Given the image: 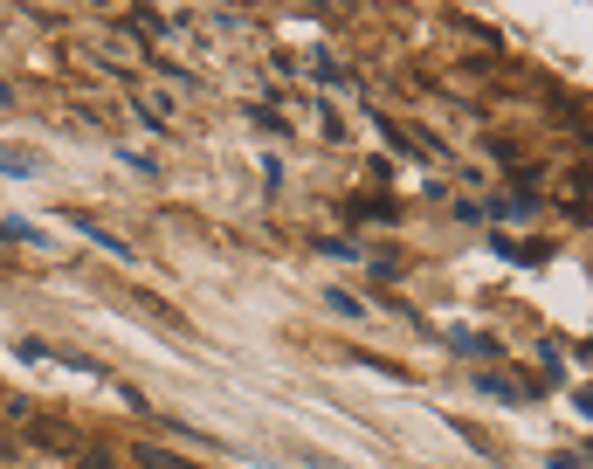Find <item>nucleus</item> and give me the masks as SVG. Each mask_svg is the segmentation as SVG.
Instances as JSON below:
<instances>
[{"label": "nucleus", "instance_id": "39448f33", "mask_svg": "<svg viewBox=\"0 0 593 469\" xmlns=\"http://www.w3.org/2000/svg\"><path fill=\"white\" fill-rule=\"evenodd\" d=\"M311 469H339V462H325V456H311Z\"/></svg>", "mask_w": 593, "mask_h": 469}, {"label": "nucleus", "instance_id": "7ed1b4c3", "mask_svg": "<svg viewBox=\"0 0 593 469\" xmlns=\"http://www.w3.org/2000/svg\"><path fill=\"white\" fill-rule=\"evenodd\" d=\"M552 469H586V462H580L573 449H552Z\"/></svg>", "mask_w": 593, "mask_h": 469}, {"label": "nucleus", "instance_id": "20e7f679", "mask_svg": "<svg viewBox=\"0 0 593 469\" xmlns=\"http://www.w3.org/2000/svg\"><path fill=\"white\" fill-rule=\"evenodd\" d=\"M84 469H111V456H105V449H90V456H84Z\"/></svg>", "mask_w": 593, "mask_h": 469}, {"label": "nucleus", "instance_id": "f257e3e1", "mask_svg": "<svg viewBox=\"0 0 593 469\" xmlns=\"http://www.w3.org/2000/svg\"><path fill=\"white\" fill-rule=\"evenodd\" d=\"M0 166H8V173H35L42 160H35V152H29V145H0Z\"/></svg>", "mask_w": 593, "mask_h": 469}, {"label": "nucleus", "instance_id": "f03ea898", "mask_svg": "<svg viewBox=\"0 0 593 469\" xmlns=\"http://www.w3.org/2000/svg\"><path fill=\"white\" fill-rule=\"evenodd\" d=\"M139 462H145V469H194V462H179V456H166V449H139Z\"/></svg>", "mask_w": 593, "mask_h": 469}]
</instances>
